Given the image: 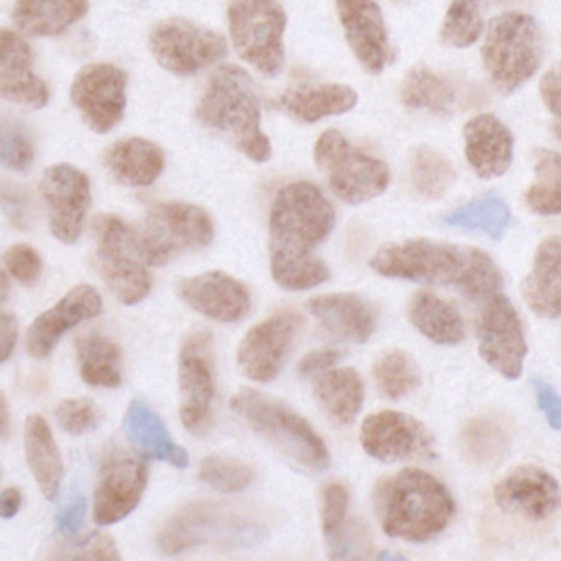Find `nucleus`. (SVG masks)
Returning a JSON list of instances; mask_svg holds the SVG:
<instances>
[{"mask_svg": "<svg viewBox=\"0 0 561 561\" xmlns=\"http://www.w3.org/2000/svg\"><path fill=\"white\" fill-rule=\"evenodd\" d=\"M252 478L254 469L237 458L208 456L199 465V480L224 493L243 491L252 482Z\"/></svg>", "mask_w": 561, "mask_h": 561, "instance_id": "obj_44", "label": "nucleus"}, {"mask_svg": "<svg viewBox=\"0 0 561 561\" xmlns=\"http://www.w3.org/2000/svg\"><path fill=\"white\" fill-rule=\"evenodd\" d=\"M484 31L480 0H451L440 26V39L447 46L467 48Z\"/></svg>", "mask_w": 561, "mask_h": 561, "instance_id": "obj_42", "label": "nucleus"}, {"mask_svg": "<svg viewBox=\"0 0 561 561\" xmlns=\"http://www.w3.org/2000/svg\"><path fill=\"white\" fill-rule=\"evenodd\" d=\"M467 259L469 248L434 239H408L381 245L370 256V267L388 278L456 287Z\"/></svg>", "mask_w": 561, "mask_h": 561, "instance_id": "obj_10", "label": "nucleus"}, {"mask_svg": "<svg viewBox=\"0 0 561 561\" xmlns=\"http://www.w3.org/2000/svg\"><path fill=\"white\" fill-rule=\"evenodd\" d=\"M313 158L327 173L335 197L346 204H364L381 195L390 184L388 164L351 145L337 129H327L318 136Z\"/></svg>", "mask_w": 561, "mask_h": 561, "instance_id": "obj_8", "label": "nucleus"}, {"mask_svg": "<svg viewBox=\"0 0 561 561\" xmlns=\"http://www.w3.org/2000/svg\"><path fill=\"white\" fill-rule=\"evenodd\" d=\"M127 72L114 64L96 61L83 66L70 85V101L83 121L99 134L110 131L125 112Z\"/></svg>", "mask_w": 561, "mask_h": 561, "instance_id": "obj_16", "label": "nucleus"}, {"mask_svg": "<svg viewBox=\"0 0 561 561\" xmlns=\"http://www.w3.org/2000/svg\"><path fill=\"white\" fill-rule=\"evenodd\" d=\"M511 447L506 419L497 414H478L469 419L460 432L462 456L473 465H495Z\"/></svg>", "mask_w": 561, "mask_h": 561, "instance_id": "obj_36", "label": "nucleus"}, {"mask_svg": "<svg viewBox=\"0 0 561 561\" xmlns=\"http://www.w3.org/2000/svg\"><path fill=\"white\" fill-rule=\"evenodd\" d=\"M412 327L434 344H458L467 337L460 311L432 291H416L408 305Z\"/></svg>", "mask_w": 561, "mask_h": 561, "instance_id": "obj_32", "label": "nucleus"}, {"mask_svg": "<svg viewBox=\"0 0 561 561\" xmlns=\"http://www.w3.org/2000/svg\"><path fill=\"white\" fill-rule=\"evenodd\" d=\"M88 13V0H15L11 18L20 33L55 37Z\"/></svg>", "mask_w": 561, "mask_h": 561, "instance_id": "obj_31", "label": "nucleus"}, {"mask_svg": "<svg viewBox=\"0 0 561 561\" xmlns=\"http://www.w3.org/2000/svg\"><path fill=\"white\" fill-rule=\"evenodd\" d=\"M313 397L340 425H348L362 410L364 381L355 368H329L318 375Z\"/></svg>", "mask_w": 561, "mask_h": 561, "instance_id": "obj_33", "label": "nucleus"}, {"mask_svg": "<svg viewBox=\"0 0 561 561\" xmlns=\"http://www.w3.org/2000/svg\"><path fill=\"white\" fill-rule=\"evenodd\" d=\"M285 11L278 0H230L228 28L234 50L243 61L267 77L283 70Z\"/></svg>", "mask_w": 561, "mask_h": 561, "instance_id": "obj_9", "label": "nucleus"}, {"mask_svg": "<svg viewBox=\"0 0 561 561\" xmlns=\"http://www.w3.org/2000/svg\"><path fill=\"white\" fill-rule=\"evenodd\" d=\"M7 294H9V278H7V274L0 270V300H2Z\"/></svg>", "mask_w": 561, "mask_h": 561, "instance_id": "obj_60", "label": "nucleus"}, {"mask_svg": "<svg viewBox=\"0 0 561 561\" xmlns=\"http://www.w3.org/2000/svg\"><path fill=\"white\" fill-rule=\"evenodd\" d=\"M24 456L39 491L55 500L64 476L61 451L55 443L50 425L39 414H28L24 423Z\"/></svg>", "mask_w": 561, "mask_h": 561, "instance_id": "obj_30", "label": "nucleus"}, {"mask_svg": "<svg viewBox=\"0 0 561 561\" xmlns=\"http://www.w3.org/2000/svg\"><path fill=\"white\" fill-rule=\"evenodd\" d=\"M270 250L313 252L335 226V210L311 182H291L278 188L270 206Z\"/></svg>", "mask_w": 561, "mask_h": 561, "instance_id": "obj_5", "label": "nucleus"}, {"mask_svg": "<svg viewBox=\"0 0 561 561\" xmlns=\"http://www.w3.org/2000/svg\"><path fill=\"white\" fill-rule=\"evenodd\" d=\"M20 68H33V50L20 33L0 28V72Z\"/></svg>", "mask_w": 561, "mask_h": 561, "instance_id": "obj_50", "label": "nucleus"}, {"mask_svg": "<svg viewBox=\"0 0 561 561\" xmlns=\"http://www.w3.org/2000/svg\"><path fill=\"white\" fill-rule=\"evenodd\" d=\"M342 359V353L337 348H318L307 353L300 362H298V375L300 377H313L320 375L329 368H333L337 362Z\"/></svg>", "mask_w": 561, "mask_h": 561, "instance_id": "obj_54", "label": "nucleus"}, {"mask_svg": "<svg viewBox=\"0 0 561 561\" xmlns=\"http://www.w3.org/2000/svg\"><path fill=\"white\" fill-rule=\"evenodd\" d=\"M213 234V219L204 208L184 202H160L147 208L138 245L147 265L158 267L180 254L206 248Z\"/></svg>", "mask_w": 561, "mask_h": 561, "instance_id": "obj_6", "label": "nucleus"}, {"mask_svg": "<svg viewBox=\"0 0 561 561\" xmlns=\"http://www.w3.org/2000/svg\"><path fill=\"white\" fill-rule=\"evenodd\" d=\"M103 167L118 184L149 186L164 169V153L147 138H123L105 149Z\"/></svg>", "mask_w": 561, "mask_h": 561, "instance_id": "obj_28", "label": "nucleus"}, {"mask_svg": "<svg viewBox=\"0 0 561 561\" xmlns=\"http://www.w3.org/2000/svg\"><path fill=\"white\" fill-rule=\"evenodd\" d=\"M18 342V320L9 311H0V364L13 355Z\"/></svg>", "mask_w": 561, "mask_h": 561, "instance_id": "obj_57", "label": "nucleus"}, {"mask_svg": "<svg viewBox=\"0 0 561 561\" xmlns=\"http://www.w3.org/2000/svg\"><path fill=\"white\" fill-rule=\"evenodd\" d=\"M230 528H237V519L230 517L226 506L210 502L191 504L164 524L158 535V548L167 554H175L184 548L215 539Z\"/></svg>", "mask_w": 561, "mask_h": 561, "instance_id": "obj_25", "label": "nucleus"}, {"mask_svg": "<svg viewBox=\"0 0 561 561\" xmlns=\"http://www.w3.org/2000/svg\"><path fill=\"white\" fill-rule=\"evenodd\" d=\"M456 289L469 300H484L502 289V274L486 252L469 248V259Z\"/></svg>", "mask_w": 561, "mask_h": 561, "instance_id": "obj_43", "label": "nucleus"}, {"mask_svg": "<svg viewBox=\"0 0 561 561\" xmlns=\"http://www.w3.org/2000/svg\"><path fill=\"white\" fill-rule=\"evenodd\" d=\"M346 42L366 72L379 75L390 61V42L375 0H335Z\"/></svg>", "mask_w": 561, "mask_h": 561, "instance_id": "obj_21", "label": "nucleus"}, {"mask_svg": "<svg viewBox=\"0 0 561 561\" xmlns=\"http://www.w3.org/2000/svg\"><path fill=\"white\" fill-rule=\"evenodd\" d=\"M197 121L239 147L250 160L265 162L272 145L261 129V107L250 75L239 66H219L199 96Z\"/></svg>", "mask_w": 561, "mask_h": 561, "instance_id": "obj_2", "label": "nucleus"}, {"mask_svg": "<svg viewBox=\"0 0 561 561\" xmlns=\"http://www.w3.org/2000/svg\"><path fill=\"white\" fill-rule=\"evenodd\" d=\"M230 408L250 425V430L272 443L296 465L316 473L329 469L331 460L324 440L285 401L261 390L243 388L230 399Z\"/></svg>", "mask_w": 561, "mask_h": 561, "instance_id": "obj_3", "label": "nucleus"}, {"mask_svg": "<svg viewBox=\"0 0 561 561\" xmlns=\"http://www.w3.org/2000/svg\"><path fill=\"white\" fill-rule=\"evenodd\" d=\"M309 311L324 333L342 342H366L377 324L373 307L357 294H322L309 300Z\"/></svg>", "mask_w": 561, "mask_h": 561, "instance_id": "obj_24", "label": "nucleus"}, {"mask_svg": "<svg viewBox=\"0 0 561 561\" xmlns=\"http://www.w3.org/2000/svg\"><path fill=\"white\" fill-rule=\"evenodd\" d=\"M526 305L543 318L561 316V237H546L533 256V267L522 280Z\"/></svg>", "mask_w": 561, "mask_h": 561, "instance_id": "obj_26", "label": "nucleus"}, {"mask_svg": "<svg viewBox=\"0 0 561 561\" xmlns=\"http://www.w3.org/2000/svg\"><path fill=\"white\" fill-rule=\"evenodd\" d=\"M495 504L528 522H548L561 508V486L552 473L537 465H522L493 489Z\"/></svg>", "mask_w": 561, "mask_h": 561, "instance_id": "obj_19", "label": "nucleus"}, {"mask_svg": "<svg viewBox=\"0 0 561 561\" xmlns=\"http://www.w3.org/2000/svg\"><path fill=\"white\" fill-rule=\"evenodd\" d=\"M541 59L543 31L533 15L506 11L489 22L482 44V64L497 90H517L539 70Z\"/></svg>", "mask_w": 561, "mask_h": 561, "instance_id": "obj_4", "label": "nucleus"}, {"mask_svg": "<svg viewBox=\"0 0 561 561\" xmlns=\"http://www.w3.org/2000/svg\"><path fill=\"white\" fill-rule=\"evenodd\" d=\"M440 221L447 226L482 232L491 239H500L511 224V208L500 195L486 193L482 197L469 199V202L443 213Z\"/></svg>", "mask_w": 561, "mask_h": 561, "instance_id": "obj_37", "label": "nucleus"}, {"mask_svg": "<svg viewBox=\"0 0 561 561\" xmlns=\"http://www.w3.org/2000/svg\"><path fill=\"white\" fill-rule=\"evenodd\" d=\"M103 311V298L92 285H75L50 309L42 311L26 331V353L44 359L57 346L64 333Z\"/></svg>", "mask_w": 561, "mask_h": 561, "instance_id": "obj_20", "label": "nucleus"}, {"mask_svg": "<svg viewBox=\"0 0 561 561\" xmlns=\"http://www.w3.org/2000/svg\"><path fill=\"white\" fill-rule=\"evenodd\" d=\"M92 228L103 283L123 305L140 302L151 289V278L138 245V232L116 215H96Z\"/></svg>", "mask_w": 561, "mask_h": 561, "instance_id": "obj_7", "label": "nucleus"}, {"mask_svg": "<svg viewBox=\"0 0 561 561\" xmlns=\"http://www.w3.org/2000/svg\"><path fill=\"white\" fill-rule=\"evenodd\" d=\"M180 419L184 427L204 436L213 427L215 375H213V337L206 329L184 337L178 353Z\"/></svg>", "mask_w": 561, "mask_h": 561, "instance_id": "obj_12", "label": "nucleus"}, {"mask_svg": "<svg viewBox=\"0 0 561 561\" xmlns=\"http://www.w3.org/2000/svg\"><path fill=\"white\" fill-rule=\"evenodd\" d=\"M48 85L33 68L0 72V99L28 107H44L48 103Z\"/></svg>", "mask_w": 561, "mask_h": 561, "instance_id": "obj_45", "label": "nucleus"}, {"mask_svg": "<svg viewBox=\"0 0 561 561\" xmlns=\"http://www.w3.org/2000/svg\"><path fill=\"white\" fill-rule=\"evenodd\" d=\"M9 405H7V399L4 394L0 392V440L9 434Z\"/></svg>", "mask_w": 561, "mask_h": 561, "instance_id": "obj_59", "label": "nucleus"}, {"mask_svg": "<svg viewBox=\"0 0 561 561\" xmlns=\"http://www.w3.org/2000/svg\"><path fill=\"white\" fill-rule=\"evenodd\" d=\"M22 506V493L18 486H9L0 493V517H13Z\"/></svg>", "mask_w": 561, "mask_h": 561, "instance_id": "obj_58", "label": "nucleus"}, {"mask_svg": "<svg viewBox=\"0 0 561 561\" xmlns=\"http://www.w3.org/2000/svg\"><path fill=\"white\" fill-rule=\"evenodd\" d=\"M552 131H554V136L561 140V116H559V121L552 125Z\"/></svg>", "mask_w": 561, "mask_h": 561, "instance_id": "obj_61", "label": "nucleus"}, {"mask_svg": "<svg viewBox=\"0 0 561 561\" xmlns=\"http://www.w3.org/2000/svg\"><path fill=\"white\" fill-rule=\"evenodd\" d=\"M539 94L546 103V107L561 116V61L554 64L539 81Z\"/></svg>", "mask_w": 561, "mask_h": 561, "instance_id": "obj_55", "label": "nucleus"}, {"mask_svg": "<svg viewBox=\"0 0 561 561\" xmlns=\"http://www.w3.org/2000/svg\"><path fill=\"white\" fill-rule=\"evenodd\" d=\"M401 101L412 110L449 114L458 103V88L445 75L434 72L425 64H416L403 79Z\"/></svg>", "mask_w": 561, "mask_h": 561, "instance_id": "obj_35", "label": "nucleus"}, {"mask_svg": "<svg viewBox=\"0 0 561 561\" xmlns=\"http://www.w3.org/2000/svg\"><path fill=\"white\" fill-rule=\"evenodd\" d=\"M85 517V500L83 497H75L66 508H61V513L57 515V528L66 535H75Z\"/></svg>", "mask_w": 561, "mask_h": 561, "instance_id": "obj_56", "label": "nucleus"}, {"mask_svg": "<svg viewBox=\"0 0 561 561\" xmlns=\"http://www.w3.org/2000/svg\"><path fill=\"white\" fill-rule=\"evenodd\" d=\"M478 351L482 359L506 379L522 375L528 353L524 324L515 305L502 291L482 300L478 316Z\"/></svg>", "mask_w": 561, "mask_h": 561, "instance_id": "obj_13", "label": "nucleus"}, {"mask_svg": "<svg viewBox=\"0 0 561 561\" xmlns=\"http://www.w3.org/2000/svg\"><path fill=\"white\" fill-rule=\"evenodd\" d=\"M300 327L302 318L289 309H280L250 327L237 348L241 373L261 383L276 379L291 353Z\"/></svg>", "mask_w": 561, "mask_h": 561, "instance_id": "obj_14", "label": "nucleus"}, {"mask_svg": "<svg viewBox=\"0 0 561 561\" xmlns=\"http://www.w3.org/2000/svg\"><path fill=\"white\" fill-rule=\"evenodd\" d=\"M149 50L156 61L180 77L195 75L228 53L226 37L186 18H167L149 31Z\"/></svg>", "mask_w": 561, "mask_h": 561, "instance_id": "obj_11", "label": "nucleus"}, {"mask_svg": "<svg viewBox=\"0 0 561 561\" xmlns=\"http://www.w3.org/2000/svg\"><path fill=\"white\" fill-rule=\"evenodd\" d=\"M123 432L140 456L162 460L180 469L188 465L186 449L173 443L162 419L147 403L138 399H134L125 410Z\"/></svg>", "mask_w": 561, "mask_h": 561, "instance_id": "obj_27", "label": "nucleus"}, {"mask_svg": "<svg viewBox=\"0 0 561 561\" xmlns=\"http://www.w3.org/2000/svg\"><path fill=\"white\" fill-rule=\"evenodd\" d=\"M55 419L59 427L72 436H79L99 423V410L92 399L77 397V399H64L55 408Z\"/></svg>", "mask_w": 561, "mask_h": 561, "instance_id": "obj_47", "label": "nucleus"}, {"mask_svg": "<svg viewBox=\"0 0 561 561\" xmlns=\"http://www.w3.org/2000/svg\"><path fill=\"white\" fill-rule=\"evenodd\" d=\"M7 272L22 285H35L42 274V256L26 243H15L2 254Z\"/></svg>", "mask_w": 561, "mask_h": 561, "instance_id": "obj_49", "label": "nucleus"}, {"mask_svg": "<svg viewBox=\"0 0 561 561\" xmlns=\"http://www.w3.org/2000/svg\"><path fill=\"white\" fill-rule=\"evenodd\" d=\"M362 447L381 462L410 458H434V438L414 416L397 410H379L364 419L359 430Z\"/></svg>", "mask_w": 561, "mask_h": 561, "instance_id": "obj_15", "label": "nucleus"}, {"mask_svg": "<svg viewBox=\"0 0 561 561\" xmlns=\"http://www.w3.org/2000/svg\"><path fill=\"white\" fill-rule=\"evenodd\" d=\"M373 379L381 397L403 399L421 383V373L414 357L401 348L386 351L373 366Z\"/></svg>", "mask_w": 561, "mask_h": 561, "instance_id": "obj_41", "label": "nucleus"}, {"mask_svg": "<svg viewBox=\"0 0 561 561\" xmlns=\"http://www.w3.org/2000/svg\"><path fill=\"white\" fill-rule=\"evenodd\" d=\"M373 508L388 537L430 541L447 528L456 513V502L436 476L405 467L377 480Z\"/></svg>", "mask_w": 561, "mask_h": 561, "instance_id": "obj_1", "label": "nucleus"}, {"mask_svg": "<svg viewBox=\"0 0 561 561\" xmlns=\"http://www.w3.org/2000/svg\"><path fill=\"white\" fill-rule=\"evenodd\" d=\"M528 208L552 217L561 213V153L552 149L535 151V178L524 193Z\"/></svg>", "mask_w": 561, "mask_h": 561, "instance_id": "obj_38", "label": "nucleus"}, {"mask_svg": "<svg viewBox=\"0 0 561 561\" xmlns=\"http://www.w3.org/2000/svg\"><path fill=\"white\" fill-rule=\"evenodd\" d=\"M346 511H348V489L342 482L324 484L320 491V522L327 539H331L344 526Z\"/></svg>", "mask_w": 561, "mask_h": 561, "instance_id": "obj_48", "label": "nucleus"}, {"mask_svg": "<svg viewBox=\"0 0 561 561\" xmlns=\"http://www.w3.org/2000/svg\"><path fill=\"white\" fill-rule=\"evenodd\" d=\"M81 379L96 388H116L123 379V355L114 340L103 333H85L75 340Z\"/></svg>", "mask_w": 561, "mask_h": 561, "instance_id": "obj_34", "label": "nucleus"}, {"mask_svg": "<svg viewBox=\"0 0 561 561\" xmlns=\"http://www.w3.org/2000/svg\"><path fill=\"white\" fill-rule=\"evenodd\" d=\"M147 486V465L129 454L107 456L94 489L92 517L107 526L127 517L140 502Z\"/></svg>", "mask_w": 561, "mask_h": 561, "instance_id": "obj_18", "label": "nucleus"}, {"mask_svg": "<svg viewBox=\"0 0 561 561\" xmlns=\"http://www.w3.org/2000/svg\"><path fill=\"white\" fill-rule=\"evenodd\" d=\"M178 296L197 313L217 322H239L250 311V294L226 272H204L178 283Z\"/></svg>", "mask_w": 561, "mask_h": 561, "instance_id": "obj_22", "label": "nucleus"}, {"mask_svg": "<svg viewBox=\"0 0 561 561\" xmlns=\"http://www.w3.org/2000/svg\"><path fill=\"white\" fill-rule=\"evenodd\" d=\"M72 550H59L57 557L70 559H121V552L114 546V539L103 533H88L83 539L68 543Z\"/></svg>", "mask_w": 561, "mask_h": 561, "instance_id": "obj_51", "label": "nucleus"}, {"mask_svg": "<svg viewBox=\"0 0 561 561\" xmlns=\"http://www.w3.org/2000/svg\"><path fill=\"white\" fill-rule=\"evenodd\" d=\"M533 388H535L537 405L546 414L550 427L561 432V397L552 390L550 383H546L541 379H533Z\"/></svg>", "mask_w": 561, "mask_h": 561, "instance_id": "obj_53", "label": "nucleus"}, {"mask_svg": "<svg viewBox=\"0 0 561 561\" xmlns=\"http://www.w3.org/2000/svg\"><path fill=\"white\" fill-rule=\"evenodd\" d=\"M39 193L48 206V226L61 243H75L90 208V180L72 164L59 162L44 171Z\"/></svg>", "mask_w": 561, "mask_h": 561, "instance_id": "obj_17", "label": "nucleus"}, {"mask_svg": "<svg viewBox=\"0 0 561 561\" xmlns=\"http://www.w3.org/2000/svg\"><path fill=\"white\" fill-rule=\"evenodd\" d=\"M465 156L480 178L502 175L513 160V134L495 114H478L462 127Z\"/></svg>", "mask_w": 561, "mask_h": 561, "instance_id": "obj_23", "label": "nucleus"}, {"mask_svg": "<svg viewBox=\"0 0 561 561\" xmlns=\"http://www.w3.org/2000/svg\"><path fill=\"white\" fill-rule=\"evenodd\" d=\"M0 206L11 217L13 224L24 226L26 213H28V197L20 186H15L13 182H7L2 178H0Z\"/></svg>", "mask_w": 561, "mask_h": 561, "instance_id": "obj_52", "label": "nucleus"}, {"mask_svg": "<svg viewBox=\"0 0 561 561\" xmlns=\"http://www.w3.org/2000/svg\"><path fill=\"white\" fill-rule=\"evenodd\" d=\"M357 92L344 83H316L285 90L276 105L300 123H316L324 116H335L353 110Z\"/></svg>", "mask_w": 561, "mask_h": 561, "instance_id": "obj_29", "label": "nucleus"}, {"mask_svg": "<svg viewBox=\"0 0 561 561\" xmlns=\"http://www.w3.org/2000/svg\"><path fill=\"white\" fill-rule=\"evenodd\" d=\"M392 2H397V4H405V2H410V0H392Z\"/></svg>", "mask_w": 561, "mask_h": 561, "instance_id": "obj_62", "label": "nucleus"}, {"mask_svg": "<svg viewBox=\"0 0 561 561\" xmlns=\"http://www.w3.org/2000/svg\"><path fill=\"white\" fill-rule=\"evenodd\" d=\"M410 182L421 197L438 199L456 182V169L438 149L419 145L410 153Z\"/></svg>", "mask_w": 561, "mask_h": 561, "instance_id": "obj_39", "label": "nucleus"}, {"mask_svg": "<svg viewBox=\"0 0 561 561\" xmlns=\"http://www.w3.org/2000/svg\"><path fill=\"white\" fill-rule=\"evenodd\" d=\"M270 272L278 287L289 291L311 289L324 283L331 272L313 252H274L270 250Z\"/></svg>", "mask_w": 561, "mask_h": 561, "instance_id": "obj_40", "label": "nucleus"}, {"mask_svg": "<svg viewBox=\"0 0 561 561\" xmlns=\"http://www.w3.org/2000/svg\"><path fill=\"white\" fill-rule=\"evenodd\" d=\"M33 142L28 134L11 123L0 118V164L13 171H26L33 164Z\"/></svg>", "mask_w": 561, "mask_h": 561, "instance_id": "obj_46", "label": "nucleus"}]
</instances>
